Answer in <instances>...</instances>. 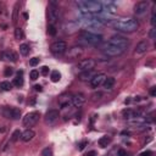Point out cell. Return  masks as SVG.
I'll list each match as a JSON object with an SVG mask.
<instances>
[{
	"mask_svg": "<svg viewBox=\"0 0 156 156\" xmlns=\"http://www.w3.org/2000/svg\"><path fill=\"white\" fill-rule=\"evenodd\" d=\"M110 26H112L115 29L124 33H133L138 29L139 23L134 18H119V20H111Z\"/></svg>",
	"mask_w": 156,
	"mask_h": 156,
	"instance_id": "6da1fadb",
	"label": "cell"
},
{
	"mask_svg": "<svg viewBox=\"0 0 156 156\" xmlns=\"http://www.w3.org/2000/svg\"><path fill=\"white\" fill-rule=\"evenodd\" d=\"M101 41H102V37L90 30H82L78 35V43L84 46H96Z\"/></svg>",
	"mask_w": 156,
	"mask_h": 156,
	"instance_id": "7a4b0ae2",
	"label": "cell"
},
{
	"mask_svg": "<svg viewBox=\"0 0 156 156\" xmlns=\"http://www.w3.org/2000/svg\"><path fill=\"white\" fill-rule=\"evenodd\" d=\"M76 5L79 7L82 13H89V15H95L100 13L102 11L101 4L98 1H91V0H80L77 1Z\"/></svg>",
	"mask_w": 156,
	"mask_h": 156,
	"instance_id": "3957f363",
	"label": "cell"
},
{
	"mask_svg": "<svg viewBox=\"0 0 156 156\" xmlns=\"http://www.w3.org/2000/svg\"><path fill=\"white\" fill-rule=\"evenodd\" d=\"M101 51H102L106 56L115 57V56H119V55H122L126 50L121 49V48H119V46H117V45L111 44L110 41H106V43H104V44L101 45Z\"/></svg>",
	"mask_w": 156,
	"mask_h": 156,
	"instance_id": "277c9868",
	"label": "cell"
},
{
	"mask_svg": "<svg viewBox=\"0 0 156 156\" xmlns=\"http://www.w3.org/2000/svg\"><path fill=\"white\" fill-rule=\"evenodd\" d=\"M48 18H49V22L50 24H55L58 18H60V10H58V6L55 1H51L49 4V7H48Z\"/></svg>",
	"mask_w": 156,
	"mask_h": 156,
	"instance_id": "5b68a950",
	"label": "cell"
},
{
	"mask_svg": "<svg viewBox=\"0 0 156 156\" xmlns=\"http://www.w3.org/2000/svg\"><path fill=\"white\" fill-rule=\"evenodd\" d=\"M67 50V44L63 41V40H56L51 44L50 46V51L54 56L58 57V56H62Z\"/></svg>",
	"mask_w": 156,
	"mask_h": 156,
	"instance_id": "8992f818",
	"label": "cell"
},
{
	"mask_svg": "<svg viewBox=\"0 0 156 156\" xmlns=\"http://www.w3.org/2000/svg\"><path fill=\"white\" fill-rule=\"evenodd\" d=\"M39 117H40V113L38 111H32V112L27 113L23 117L22 123H23L24 127H32V126H34L39 121Z\"/></svg>",
	"mask_w": 156,
	"mask_h": 156,
	"instance_id": "52a82bcc",
	"label": "cell"
},
{
	"mask_svg": "<svg viewBox=\"0 0 156 156\" xmlns=\"http://www.w3.org/2000/svg\"><path fill=\"white\" fill-rule=\"evenodd\" d=\"M108 41L111 43V44H113V45H117V46H119L121 49H123V50H127V48H128V45H129V40L126 38V37H123V35H112L110 39H108Z\"/></svg>",
	"mask_w": 156,
	"mask_h": 156,
	"instance_id": "ba28073f",
	"label": "cell"
},
{
	"mask_svg": "<svg viewBox=\"0 0 156 156\" xmlns=\"http://www.w3.org/2000/svg\"><path fill=\"white\" fill-rule=\"evenodd\" d=\"M96 65V61L94 58H83L80 60L78 63H77V68L80 71V72H84V71H91Z\"/></svg>",
	"mask_w": 156,
	"mask_h": 156,
	"instance_id": "9c48e42d",
	"label": "cell"
},
{
	"mask_svg": "<svg viewBox=\"0 0 156 156\" xmlns=\"http://www.w3.org/2000/svg\"><path fill=\"white\" fill-rule=\"evenodd\" d=\"M149 6H150V2L149 1H139V2H136L134 5V9H133L134 10V13L136 16H143V15H145L147 12Z\"/></svg>",
	"mask_w": 156,
	"mask_h": 156,
	"instance_id": "30bf717a",
	"label": "cell"
},
{
	"mask_svg": "<svg viewBox=\"0 0 156 156\" xmlns=\"http://www.w3.org/2000/svg\"><path fill=\"white\" fill-rule=\"evenodd\" d=\"M106 79V74L105 73H96L93 79L90 80V87L91 88H99L100 85H102V83Z\"/></svg>",
	"mask_w": 156,
	"mask_h": 156,
	"instance_id": "8fae6325",
	"label": "cell"
},
{
	"mask_svg": "<svg viewBox=\"0 0 156 156\" xmlns=\"http://www.w3.org/2000/svg\"><path fill=\"white\" fill-rule=\"evenodd\" d=\"M71 101H72V105L73 106L80 107V106H83L85 104L87 99H85V96L82 93H77V94H74V95L71 96Z\"/></svg>",
	"mask_w": 156,
	"mask_h": 156,
	"instance_id": "7c38bea8",
	"label": "cell"
},
{
	"mask_svg": "<svg viewBox=\"0 0 156 156\" xmlns=\"http://www.w3.org/2000/svg\"><path fill=\"white\" fill-rule=\"evenodd\" d=\"M58 117H60V113H58V111H57V110H49V111L45 113L44 119H45V122H46V123L51 124V123H54L55 121H57V118H58Z\"/></svg>",
	"mask_w": 156,
	"mask_h": 156,
	"instance_id": "4fadbf2b",
	"label": "cell"
},
{
	"mask_svg": "<svg viewBox=\"0 0 156 156\" xmlns=\"http://www.w3.org/2000/svg\"><path fill=\"white\" fill-rule=\"evenodd\" d=\"M147 49H149V43H147L146 40H141V41H139V43L136 44V46H135V54L143 55V54H145V52L147 51Z\"/></svg>",
	"mask_w": 156,
	"mask_h": 156,
	"instance_id": "5bb4252c",
	"label": "cell"
},
{
	"mask_svg": "<svg viewBox=\"0 0 156 156\" xmlns=\"http://www.w3.org/2000/svg\"><path fill=\"white\" fill-rule=\"evenodd\" d=\"M95 74H96V73H95L93 69H91V71H84V72H80V73L78 74V79L82 80V82H90Z\"/></svg>",
	"mask_w": 156,
	"mask_h": 156,
	"instance_id": "9a60e30c",
	"label": "cell"
},
{
	"mask_svg": "<svg viewBox=\"0 0 156 156\" xmlns=\"http://www.w3.org/2000/svg\"><path fill=\"white\" fill-rule=\"evenodd\" d=\"M34 136H35V132L33 129H26L21 134V140L24 141V143H29L30 140L34 139Z\"/></svg>",
	"mask_w": 156,
	"mask_h": 156,
	"instance_id": "2e32d148",
	"label": "cell"
},
{
	"mask_svg": "<svg viewBox=\"0 0 156 156\" xmlns=\"http://www.w3.org/2000/svg\"><path fill=\"white\" fill-rule=\"evenodd\" d=\"M77 29H78V23H77V22H74V21L67 22V23H65V26H63V30H65L66 33H68V34H71V33L76 32Z\"/></svg>",
	"mask_w": 156,
	"mask_h": 156,
	"instance_id": "e0dca14e",
	"label": "cell"
},
{
	"mask_svg": "<svg viewBox=\"0 0 156 156\" xmlns=\"http://www.w3.org/2000/svg\"><path fill=\"white\" fill-rule=\"evenodd\" d=\"M101 7H102V10H105L107 13H115V12L117 11V6H116L113 2H111V1H107V2L101 4Z\"/></svg>",
	"mask_w": 156,
	"mask_h": 156,
	"instance_id": "ac0fdd59",
	"label": "cell"
},
{
	"mask_svg": "<svg viewBox=\"0 0 156 156\" xmlns=\"http://www.w3.org/2000/svg\"><path fill=\"white\" fill-rule=\"evenodd\" d=\"M0 58L4 60V61H12V62L16 61V56L11 51H2V52H0Z\"/></svg>",
	"mask_w": 156,
	"mask_h": 156,
	"instance_id": "d6986e66",
	"label": "cell"
},
{
	"mask_svg": "<svg viewBox=\"0 0 156 156\" xmlns=\"http://www.w3.org/2000/svg\"><path fill=\"white\" fill-rule=\"evenodd\" d=\"M115 78L113 77H106V79H105V82L102 83V87H104V89L105 90H112V88H113V85H115Z\"/></svg>",
	"mask_w": 156,
	"mask_h": 156,
	"instance_id": "ffe728a7",
	"label": "cell"
},
{
	"mask_svg": "<svg viewBox=\"0 0 156 156\" xmlns=\"http://www.w3.org/2000/svg\"><path fill=\"white\" fill-rule=\"evenodd\" d=\"M21 110L18 107H10V118L11 119H20Z\"/></svg>",
	"mask_w": 156,
	"mask_h": 156,
	"instance_id": "44dd1931",
	"label": "cell"
},
{
	"mask_svg": "<svg viewBox=\"0 0 156 156\" xmlns=\"http://www.w3.org/2000/svg\"><path fill=\"white\" fill-rule=\"evenodd\" d=\"M71 105H72L71 96H68V98H66V96H61V98H60V106H61L62 108H65V107H69Z\"/></svg>",
	"mask_w": 156,
	"mask_h": 156,
	"instance_id": "7402d4cb",
	"label": "cell"
},
{
	"mask_svg": "<svg viewBox=\"0 0 156 156\" xmlns=\"http://www.w3.org/2000/svg\"><path fill=\"white\" fill-rule=\"evenodd\" d=\"M99 146H101V147H106L110 143H111V138L110 136H107V135H104V136H101L100 139H99Z\"/></svg>",
	"mask_w": 156,
	"mask_h": 156,
	"instance_id": "603a6c76",
	"label": "cell"
},
{
	"mask_svg": "<svg viewBox=\"0 0 156 156\" xmlns=\"http://www.w3.org/2000/svg\"><path fill=\"white\" fill-rule=\"evenodd\" d=\"M15 38L18 39V40H22L24 38V32L21 27H16L15 28Z\"/></svg>",
	"mask_w": 156,
	"mask_h": 156,
	"instance_id": "cb8c5ba5",
	"label": "cell"
},
{
	"mask_svg": "<svg viewBox=\"0 0 156 156\" xmlns=\"http://www.w3.org/2000/svg\"><path fill=\"white\" fill-rule=\"evenodd\" d=\"M50 79H51V82L57 83V82L61 79V73H60L58 71H52V72L50 73Z\"/></svg>",
	"mask_w": 156,
	"mask_h": 156,
	"instance_id": "d4e9b609",
	"label": "cell"
},
{
	"mask_svg": "<svg viewBox=\"0 0 156 156\" xmlns=\"http://www.w3.org/2000/svg\"><path fill=\"white\" fill-rule=\"evenodd\" d=\"M20 54L22 56H27L29 54V45L28 44H21L20 45Z\"/></svg>",
	"mask_w": 156,
	"mask_h": 156,
	"instance_id": "484cf974",
	"label": "cell"
},
{
	"mask_svg": "<svg viewBox=\"0 0 156 156\" xmlns=\"http://www.w3.org/2000/svg\"><path fill=\"white\" fill-rule=\"evenodd\" d=\"M13 85L16 87H22L23 85V78H22V72H18L17 77L13 79Z\"/></svg>",
	"mask_w": 156,
	"mask_h": 156,
	"instance_id": "4316f807",
	"label": "cell"
},
{
	"mask_svg": "<svg viewBox=\"0 0 156 156\" xmlns=\"http://www.w3.org/2000/svg\"><path fill=\"white\" fill-rule=\"evenodd\" d=\"M0 88H1L2 90H5V91H9V90H11V89H12V83L4 80V82H1V83H0Z\"/></svg>",
	"mask_w": 156,
	"mask_h": 156,
	"instance_id": "83f0119b",
	"label": "cell"
},
{
	"mask_svg": "<svg viewBox=\"0 0 156 156\" xmlns=\"http://www.w3.org/2000/svg\"><path fill=\"white\" fill-rule=\"evenodd\" d=\"M82 54V48H77V46H74V48H72L71 49V55L69 56H72V57H77L78 55H80Z\"/></svg>",
	"mask_w": 156,
	"mask_h": 156,
	"instance_id": "f1b7e54d",
	"label": "cell"
},
{
	"mask_svg": "<svg viewBox=\"0 0 156 156\" xmlns=\"http://www.w3.org/2000/svg\"><path fill=\"white\" fill-rule=\"evenodd\" d=\"M21 134H22V132L20 130V129H16L13 133H12V135H11V141H17L20 138H21Z\"/></svg>",
	"mask_w": 156,
	"mask_h": 156,
	"instance_id": "f546056e",
	"label": "cell"
},
{
	"mask_svg": "<svg viewBox=\"0 0 156 156\" xmlns=\"http://www.w3.org/2000/svg\"><path fill=\"white\" fill-rule=\"evenodd\" d=\"M48 33H49V35H51V37L56 35V33H57L56 27H55V26H52V24H49V26H48Z\"/></svg>",
	"mask_w": 156,
	"mask_h": 156,
	"instance_id": "4dcf8cb0",
	"label": "cell"
},
{
	"mask_svg": "<svg viewBox=\"0 0 156 156\" xmlns=\"http://www.w3.org/2000/svg\"><path fill=\"white\" fill-rule=\"evenodd\" d=\"M29 77H30L32 80H37V79L39 78V72H38L37 69H32V71L29 72Z\"/></svg>",
	"mask_w": 156,
	"mask_h": 156,
	"instance_id": "1f68e13d",
	"label": "cell"
},
{
	"mask_svg": "<svg viewBox=\"0 0 156 156\" xmlns=\"http://www.w3.org/2000/svg\"><path fill=\"white\" fill-rule=\"evenodd\" d=\"M102 93L101 91H95L93 95H91V100L93 101H96V100H100V99H102Z\"/></svg>",
	"mask_w": 156,
	"mask_h": 156,
	"instance_id": "d6a6232c",
	"label": "cell"
},
{
	"mask_svg": "<svg viewBox=\"0 0 156 156\" xmlns=\"http://www.w3.org/2000/svg\"><path fill=\"white\" fill-rule=\"evenodd\" d=\"M150 23H151V26H152V27H154V26H155V23H156V12H155V9H154V10H152V12H151Z\"/></svg>",
	"mask_w": 156,
	"mask_h": 156,
	"instance_id": "836d02e7",
	"label": "cell"
},
{
	"mask_svg": "<svg viewBox=\"0 0 156 156\" xmlns=\"http://www.w3.org/2000/svg\"><path fill=\"white\" fill-rule=\"evenodd\" d=\"M39 61H40L39 57H32V58L29 60V65H30L32 67H34V66H37V65L39 63Z\"/></svg>",
	"mask_w": 156,
	"mask_h": 156,
	"instance_id": "e575fe53",
	"label": "cell"
},
{
	"mask_svg": "<svg viewBox=\"0 0 156 156\" xmlns=\"http://www.w3.org/2000/svg\"><path fill=\"white\" fill-rule=\"evenodd\" d=\"M41 156H52V151L50 147H45L43 151H41Z\"/></svg>",
	"mask_w": 156,
	"mask_h": 156,
	"instance_id": "d590c367",
	"label": "cell"
},
{
	"mask_svg": "<svg viewBox=\"0 0 156 156\" xmlns=\"http://www.w3.org/2000/svg\"><path fill=\"white\" fill-rule=\"evenodd\" d=\"M149 38H150L151 40H155V38H156V29H155V27H152V28L150 29V32H149Z\"/></svg>",
	"mask_w": 156,
	"mask_h": 156,
	"instance_id": "8d00e7d4",
	"label": "cell"
},
{
	"mask_svg": "<svg viewBox=\"0 0 156 156\" xmlns=\"http://www.w3.org/2000/svg\"><path fill=\"white\" fill-rule=\"evenodd\" d=\"M13 73V69L11 68V67H6L5 68V71H4V74L6 76V77H9V76H11Z\"/></svg>",
	"mask_w": 156,
	"mask_h": 156,
	"instance_id": "74e56055",
	"label": "cell"
},
{
	"mask_svg": "<svg viewBox=\"0 0 156 156\" xmlns=\"http://www.w3.org/2000/svg\"><path fill=\"white\" fill-rule=\"evenodd\" d=\"M40 73H41L43 76H46V74L49 73V67H48V66H43L41 69H40Z\"/></svg>",
	"mask_w": 156,
	"mask_h": 156,
	"instance_id": "f35d334b",
	"label": "cell"
},
{
	"mask_svg": "<svg viewBox=\"0 0 156 156\" xmlns=\"http://www.w3.org/2000/svg\"><path fill=\"white\" fill-rule=\"evenodd\" d=\"M87 144H88V143H87L85 140H84V141H82V143H79V144H78V149H79V150H83V149L87 146Z\"/></svg>",
	"mask_w": 156,
	"mask_h": 156,
	"instance_id": "ab89813d",
	"label": "cell"
},
{
	"mask_svg": "<svg viewBox=\"0 0 156 156\" xmlns=\"http://www.w3.org/2000/svg\"><path fill=\"white\" fill-rule=\"evenodd\" d=\"M150 95H151V96H155V95H156V87H152V88H151Z\"/></svg>",
	"mask_w": 156,
	"mask_h": 156,
	"instance_id": "60d3db41",
	"label": "cell"
},
{
	"mask_svg": "<svg viewBox=\"0 0 156 156\" xmlns=\"http://www.w3.org/2000/svg\"><path fill=\"white\" fill-rule=\"evenodd\" d=\"M151 154H152V152L147 150V151H144V152H141V154H140V156H151Z\"/></svg>",
	"mask_w": 156,
	"mask_h": 156,
	"instance_id": "b9f144b4",
	"label": "cell"
},
{
	"mask_svg": "<svg viewBox=\"0 0 156 156\" xmlns=\"http://www.w3.org/2000/svg\"><path fill=\"white\" fill-rule=\"evenodd\" d=\"M85 156H96V151H95V150H91V151H89Z\"/></svg>",
	"mask_w": 156,
	"mask_h": 156,
	"instance_id": "7bdbcfd3",
	"label": "cell"
},
{
	"mask_svg": "<svg viewBox=\"0 0 156 156\" xmlns=\"http://www.w3.org/2000/svg\"><path fill=\"white\" fill-rule=\"evenodd\" d=\"M34 89H35L37 91H41V90H43V88H41V85H39V84H37V85H34Z\"/></svg>",
	"mask_w": 156,
	"mask_h": 156,
	"instance_id": "ee69618b",
	"label": "cell"
},
{
	"mask_svg": "<svg viewBox=\"0 0 156 156\" xmlns=\"http://www.w3.org/2000/svg\"><path fill=\"white\" fill-rule=\"evenodd\" d=\"M118 155H119V156H126L127 154H126L124 150H119V151H118Z\"/></svg>",
	"mask_w": 156,
	"mask_h": 156,
	"instance_id": "f6af8a7d",
	"label": "cell"
}]
</instances>
